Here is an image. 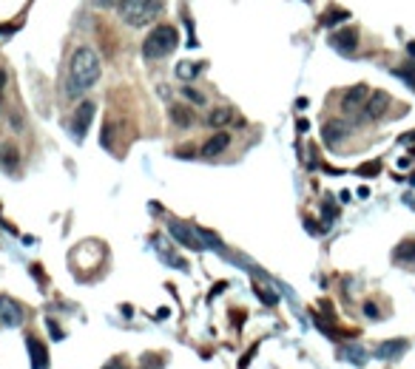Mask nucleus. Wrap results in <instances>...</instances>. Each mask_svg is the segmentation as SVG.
Here are the masks:
<instances>
[{"label":"nucleus","instance_id":"9","mask_svg":"<svg viewBox=\"0 0 415 369\" xmlns=\"http://www.w3.org/2000/svg\"><path fill=\"white\" fill-rule=\"evenodd\" d=\"M347 125H344L341 120H330V123H325V128H321V140H325V145L327 148H336L344 136H347Z\"/></svg>","mask_w":415,"mask_h":369},{"label":"nucleus","instance_id":"3","mask_svg":"<svg viewBox=\"0 0 415 369\" xmlns=\"http://www.w3.org/2000/svg\"><path fill=\"white\" fill-rule=\"evenodd\" d=\"M179 45V32H176V26H171V23H159V26H154L151 32H148V37H145V43H143V57L148 60V63H154V60H163V57H168L174 49Z\"/></svg>","mask_w":415,"mask_h":369},{"label":"nucleus","instance_id":"22","mask_svg":"<svg viewBox=\"0 0 415 369\" xmlns=\"http://www.w3.org/2000/svg\"><path fill=\"white\" fill-rule=\"evenodd\" d=\"M256 295H259V298H262V302H265V304H276V302H279V295H276V293H273V290H270V293H267V290H265V287H256Z\"/></svg>","mask_w":415,"mask_h":369},{"label":"nucleus","instance_id":"4","mask_svg":"<svg viewBox=\"0 0 415 369\" xmlns=\"http://www.w3.org/2000/svg\"><path fill=\"white\" fill-rule=\"evenodd\" d=\"M168 233L174 236V242H179L182 247H188V250H202V247H205L194 224H185V222H168Z\"/></svg>","mask_w":415,"mask_h":369},{"label":"nucleus","instance_id":"2","mask_svg":"<svg viewBox=\"0 0 415 369\" xmlns=\"http://www.w3.org/2000/svg\"><path fill=\"white\" fill-rule=\"evenodd\" d=\"M163 6H165V0H120L117 12H120L125 26L145 29L159 14H163Z\"/></svg>","mask_w":415,"mask_h":369},{"label":"nucleus","instance_id":"24","mask_svg":"<svg viewBox=\"0 0 415 369\" xmlns=\"http://www.w3.org/2000/svg\"><path fill=\"white\" fill-rule=\"evenodd\" d=\"M45 327H49V333H52V338H54V341H60V338H63V330L54 324L52 318H45Z\"/></svg>","mask_w":415,"mask_h":369},{"label":"nucleus","instance_id":"21","mask_svg":"<svg viewBox=\"0 0 415 369\" xmlns=\"http://www.w3.org/2000/svg\"><path fill=\"white\" fill-rule=\"evenodd\" d=\"M88 3L94 9H100V12H108V9H117L120 0H88Z\"/></svg>","mask_w":415,"mask_h":369},{"label":"nucleus","instance_id":"7","mask_svg":"<svg viewBox=\"0 0 415 369\" xmlns=\"http://www.w3.org/2000/svg\"><path fill=\"white\" fill-rule=\"evenodd\" d=\"M91 120H94V103H88V100H85V103H80V105H77L74 120H72V131H74V140H77V143L85 136V131H88Z\"/></svg>","mask_w":415,"mask_h":369},{"label":"nucleus","instance_id":"1","mask_svg":"<svg viewBox=\"0 0 415 369\" xmlns=\"http://www.w3.org/2000/svg\"><path fill=\"white\" fill-rule=\"evenodd\" d=\"M100 57L91 45H80L72 54V65H68V85H65V97L68 100H80L85 91L100 80Z\"/></svg>","mask_w":415,"mask_h":369},{"label":"nucleus","instance_id":"13","mask_svg":"<svg viewBox=\"0 0 415 369\" xmlns=\"http://www.w3.org/2000/svg\"><path fill=\"white\" fill-rule=\"evenodd\" d=\"M336 49H341V52H356V43H358V34H356V29H341V32H336L333 34V40H330Z\"/></svg>","mask_w":415,"mask_h":369},{"label":"nucleus","instance_id":"19","mask_svg":"<svg viewBox=\"0 0 415 369\" xmlns=\"http://www.w3.org/2000/svg\"><path fill=\"white\" fill-rule=\"evenodd\" d=\"M182 97L191 100L194 105H205V94H202V91H196V88H191V85L182 88Z\"/></svg>","mask_w":415,"mask_h":369},{"label":"nucleus","instance_id":"8","mask_svg":"<svg viewBox=\"0 0 415 369\" xmlns=\"http://www.w3.org/2000/svg\"><path fill=\"white\" fill-rule=\"evenodd\" d=\"M367 97H370V88H367V85H353L347 94L341 97V111L344 114H358L364 108Z\"/></svg>","mask_w":415,"mask_h":369},{"label":"nucleus","instance_id":"25","mask_svg":"<svg viewBox=\"0 0 415 369\" xmlns=\"http://www.w3.org/2000/svg\"><path fill=\"white\" fill-rule=\"evenodd\" d=\"M103 369H128V363H125V361H120V358H114V361H108Z\"/></svg>","mask_w":415,"mask_h":369},{"label":"nucleus","instance_id":"10","mask_svg":"<svg viewBox=\"0 0 415 369\" xmlns=\"http://www.w3.org/2000/svg\"><path fill=\"white\" fill-rule=\"evenodd\" d=\"M227 145H230V134H225V131H219V134H214L211 140H208L205 145H202V156L205 159H214V156H219V154H225L227 151Z\"/></svg>","mask_w":415,"mask_h":369},{"label":"nucleus","instance_id":"14","mask_svg":"<svg viewBox=\"0 0 415 369\" xmlns=\"http://www.w3.org/2000/svg\"><path fill=\"white\" fill-rule=\"evenodd\" d=\"M17 165H20V151H17L12 143H6L3 148H0V168L9 171V173H14Z\"/></svg>","mask_w":415,"mask_h":369},{"label":"nucleus","instance_id":"23","mask_svg":"<svg viewBox=\"0 0 415 369\" xmlns=\"http://www.w3.org/2000/svg\"><path fill=\"white\" fill-rule=\"evenodd\" d=\"M347 358H350L353 363H364V361H367V355H364V350H358V347H353V350H347Z\"/></svg>","mask_w":415,"mask_h":369},{"label":"nucleus","instance_id":"15","mask_svg":"<svg viewBox=\"0 0 415 369\" xmlns=\"http://www.w3.org/2000/svg\"><path fill=\"white\" fill-rule=\"evenodd\" d=\"M171 120H174V125H179V128H188V125L194 123V114H191L188 105H174V108H171Z\"/></svg>","mask_w":415,"mask_h":369},{"label":"nucleus","instance_id":"16","mask_svg":"<svg viewBox=\"0 0 415 369\" xmlns=\"http://www.w3.org/2000/svg\"><path fill=\"white\" fill-rule=\"evenodd\" d=\"M230 117H234V114H230V108H214V111L205 117V123L211 125V128H222V125L230 123Z\"/></svg>","mask_w":415,"mask_h":369},{"label":"nucleus","instance_id":"27","mask_svg":"<svg viewBox=\"0 0 415 369\" xmlns=\"http://www.w3.org/2000/svg\"><path fill=\"white\" fill-rule=\"evenodd\" d=\"M3 88H6V72L0 68V105H3Z\"/></svg>","mask_w":415,"mask_h":369},{"label":"nucleus","instance_id":"26","mask_svg":"<svg viewBox=\"0 0 415 369\" xmlns=\"http://www.w3.org/2000/svg\"><path fill=\"white\" fill-rule=\"evenodd\" d=\"M364 313H367V318H378V307L376 304H364Z\"/></svg>","mask_w":415,"mask_h":369},{"label":"nucleus","instance_id":"17","mask_svg":"<svg viewBox=\"0 0 415 369\" xmlns=\"http://www.w3.org/2000/svg\"><path fill=\"white\" fill-rule=\"evenodd\" d=\"M199 68H202V65H196V63H179V65H176V77H179V80H194V77L199 74Z\"/></svg>","mask_w":415,"mask_h":369},{"label":"nucleus","instance_id":"20","mask_svg":"<svg viewBox=\"0 0 415 369\" xmlns=\"http://www.w3.org/2000/svg\"><path fill=\"white\" fill-rule=\"evenodd\" d=\"M163 366H165V361L159 355H145L143 358V369H163Z\"/></svg>","mask_w":415,"mask_h":369},{"label":"nucleus","instance_id":"11","mask_svg":"<svg viewBox=\"0 0 415 369\" xmlns=\"http://www.w3.org/2000/svg\"><path fill=\"white\" fill-rule=\"evenodd\" d=\"M26 347H29V355H32V369H49V352H45V347L37 338L29 335Z\"/></svg>","mask_w":415,"mask_h":369},{"label":"nucleus","instance_id":"12","mask_svg":"<svg viewBox=\"0 0 415 369\" xmlns=\"http://www.w3.org/2000/svg\"><path fill=\"white\" fill-rule=\"evenodd\" d=\"M401 352H407V341H384L376 347V358H381V361H393Z\"/></svg>","mask_w":415,"mask_h":369},{"label":"nucleus","instance_id":"6","mask_svg":"<svg viewBox=\"0 0 415 369\" xmlns=\"http://www.w3.org/2000/svg\"><path fill=\"white\" fill-rule=\"evenodd\" d=\"M387 108H389V94L387 91H373V94L367 97L361 114H364V120H381L387 114Z\"/></svg>","mask_w":415,"mask_h":369},{"label":"nucleus","instance_id":"5","mask_svg":"<svg viewBox=\"0 0 415 369\" xmlns=\"http://www.w3.org/2000/svg\"><path fill=\"white\" fill-rule=\"evenodd\" d=\"M23 321H26V310H23L14 298H9V295H0V324L3 327H9V330H14V327H20Z\"/></svg>","mask_w":415,"mask_h":369},{"label":"nucleus","instance_id":"18","mask_svg":"<svg viewBox=\"0 0 415 369\" xmlns=\"http://www.w3.org/2000/svg\"><path fill=\"white\" fill-rule=\"evenodd\" d=\"M396 259H398V262H412V264H415V242H404V244L396 250Z\"/></svg>","mask_w":415,"mask_h":369}]
</instances>
